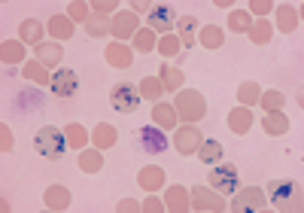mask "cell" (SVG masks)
I'll use <instances>...</instances> for the list:
<instances>
[{
  "label": "cell",
  "instance_id": "1",
  "mask_svg": "<svg viewBox=\"0 0 304 213\" xmlns=\"http://www.w3.org/2000/svg\"><path fill=\"white\" fill-rule=\"evenodd\" d=\"M33 146H37V153H40V156H46V159H61V156H64V149H67V137H64V131H58V128L46 125V128H40V131H37Z\"/></svg>",
  "mask_w": 304,
  "mask_h": 213
},
{
  "label": "cell",
  "instance_id": "2",
  "mask_svg": "<svg viewBox=\"0 0 304 213\" xmlns=\"http://www.w3.org/2000/svg\"><path fill=\"white\" fill-rule=\"evenodd\" d=\"M271 201L280 210H301V186L292 183V180L271 183Z\"/></svg>",
  "mask_w": 304,
  "mask_h": 213
},
{
  "label": "cell",
  "instance_id": "3",
  "mask_svg": "<svg viewBox=\"0 0 304 213\" xmlns=\"http://www.w3.org/2000/svg\"><path fill=\"white\" fill-rule=\"evenodd\" d=\"M110 104H113V110H119V113H134V110L140 107V92L131 88L128 82H119V85H113V92H110Z\"/></svg>",
  "mask_w": 304,
  "mask_h": 213
},
{
  "label": "cell",
  "instance_id": "4",
  "mask_svg": "<svg viewBox=\"0 0 304 213\" xmlns=\"http://www.w3.org/2000/svg\"><path fill=\"white\" fill-rule=\"evenodd\" d=\"M207 180H210V186L216 192H225V195L238 192V171H234V165H216Z\"/></svg>",
  "mask_w": 304,
  "mask_h": 213
},
{
  "label": "cell",
  "instance_id": "5",
  "mask_svg": "<svg viewBox=\"0 0 304 213\" xmlns=\"http://www.w3.org/2000/svg\"><path fill=\"white\" fill-rule=\"evenodd\" d=\"M49 85H52L55 98H73V95L79 92V76H76L73 70H58Z\"/></svg>",
  "mask_w": 304,
  "mask_h": 213
},
{
  "label": "cell",
  "instance_id": "6",
  "mask_svg": "<svg viewBox=\"0 0 304 213\" xmlns=\"http://www.w3.org/2000/svg\"><path fill=\"white\" fill-rule=\"evenodd\" d=\"M140 146H143L146 153H155V156H158V153L167 149V137H164V131L146 125V128H140Z\"/></svg>",
  "mask_w": 304,
  "mask_h": 213
},
{
  "label": "cell",
  "instance_id": "7",
  "mask_svg": "<svg viewBox=\"0 0 304 213\" xmlns=\"http://www.w3.org/2000/svg\"><path fill=\"white\" fill-rule=\"evenodd\" d=\"M149 24L158 31V34H167L171 27H174V9L171 6H152V12H149Z\"/></svg>",
  "mask_w": 304,
  "mask_h": 213
},
{
  "label": "cell",
  "instance_id": "8",
  "mask_svg": "<svg viewBox=\"0 0 304 213\" xmlns=\"http://www.w3.org/2000/svg\"><path fill=\"white\" fill-rule=\"evenodd\" d=\"M262 207H265V198L259 189H244L234 198V210H262Z\"/></svg>",
  "mask_w": 304,
  "mask_h": 213
},
{
  "label": "cell",
  "instance_id": "9",
  "mask_svg": "<svg viewBox=\"0 0 304 213\" xmlns=\"http://www.w3.org/2000/svg\"><path fill=\"white\" fill-rule=\"evenodd\" d=\"M180 107H183V116H186V119L204 116V98H198V95H192V92L180 98Z\"/></svg>",
  "mask_w": 304,
  "mask_h": 213
},
{
  "label": "cell",
  "instance_id": "10",
  "mask_svg": "<svg viewBox=\"0 0 304 213\" xmlns=\"http://www.w3.org/2000/svg\"><path fill=\"white\" fill-rule=\"evenodd\" d=\"M192 201H195L192 207H198V210H222V207H225L219 198H213V195L204 192V189H195V192H192Z\"/></svg>",
  "mask_w": 304,
  "mask_h": 213
},
{
  "label": "cell",
  "instance_id": "11",
  "mask_svg": "<svg viewBox=\"0 0 304 213\" xmlns=\"http://www.w3.org/2000/svg\"><path fill=\"white\" fill-rule=\"evenodd\" d=\"M177 31H180V43H183V46H192V43H195L198 21H195L192 15H186V18H180V21H177Z\"/></svg>",
  "mask_w": 304,
  "mask_h": 213
},
{
  "label": "cell",
  "instance_id": "12",
  "mask_svg": "<svg viewBox=\"0 0 304 213\" xmlns=\"http://www.w3.org/2000/svg\"><path fill=\"white\" fill-rule=\"evenodd\" d=\"M161 183H164V174H161L158 168H143V171H140V186H143V189L152 192V189H158Z\"/></svg>",
  "mask_w": 304,
  "mask_h": 213
},
{
  "label": "cell",
  "instance_id": "13",
  "mask_svg": "<svg viewBox=\"0 0 304 213\" xmlns=\"http://www.w3.org/2000/svg\"><path fill=\"white\" fill-rule=\"evenodd\" d=\"M219 156H222L219 140H207V143L198 146V159H201V162H219Z\"/></svg>",
  "mask_w": 304,
  "mask_h": 213
},
{
  "label": "cell",
  "instance_id": "14",
  "mask_svg": "<svg viewBox=\"0 0 304 213\" xmlns=\"http://www.w3.org/2000/svg\"><path fill=\"white\" fill-rule=\"evenodd\" d=\"M46 204H49L52 210H64V207H67V192H64V189H49V192H46Z\"/></svg>",
  "mask_w": 304,
  "mask_h": 213
},
{
  "label": "cell",
  "instance_id": "15",
  "mask_svg": "<svg viewBox=\"0 0 304 213\" xmlns=\"http://www.w3.org/2000/svg\"><path fill=\"white\" fill-rule=\"evenodd\" d=\"M134 27H137V18H134V15H119V18H116V37L125 40Z\"/></svg>",
  "mask_w": 304,
  "mask_h": 213
},
{
  "label": "cell",
  "instance_id": "16",
  "mask_svg": "<svg viewBox=\"0 0 304 213\" xmlns=\"http://www.w3.org/2000/svg\"><path fill=\"white\" fill-rule=\"evenodd\" d=\"M64 131H67L64 137H67V143H70V146H82V143H85V128H82V125H76V122H73V125H67Z\"/></svg>",
  "mask_w": 304,
  "mask_h": 213
},
{
  "label": "cell",
  "instance_id": "17",
  "mask_svg": "<svg viewBox=\"0 0 304 213\" xmlns=\"http://www.w3.org/2000/svg\"><path fill=\"white\" fill-rule=\"evenodd\" d=\"M40 31H43L40 21H33V18L24 21V24H21V40H24V43H37V40H40Z\"/></svg>",
  "mask_w": 304,
  "mask_h": 213
},
{
  "label": "cell",
  "instance_id": "18",
  "mask_svg": "<svg viewBox=\"0 0 304 213\" xmlns=\"http://www.w3.org/2000/svg\"><path fill=\"white\" fill-rule=\"evenodd\" d=\"M161 79H164V88H180V82H183V73L180 70H174V67H164L161 70Z\"/></svg>",
  "mask_w": 304,
  "mask_h": 213
},
{
  "label": "cell",
  "instance_id": "19",
  "mask_svg": "<svg viewBox=\"0 0 304 213\" xmlns=\"http://www.w3.org/2000/svg\"><path fill=\"white\" fill-rule=\"evenodd\" d=\"M167 207H174V210L189 207V204H186V192H183V189H171V192H167Z\"/></svg>",
  "mask_w": 304,
  "mask_h": 213
},
{
  "label": "cell",
  "instance_id": "20",
  "mask_svg": "<svg viewBox=\"0 0 304 213\" xmlns=\"http://www.w3.org/2000/svg\"><path fill=\"white\" fill-rule=\"evenodd\" d=\"M110 61H113L116 67H128V64H131V55H128L125 49H119V46H113V49H110Z\"/></svg>",
  "mask_w": 304,
  "mask_h": 213
},
{
  "label": "cell",
  "instance_id": "21",
  "mask_svg": "<svg viewBox=\"0 0 304 213\" xmlns=\"http://www.w3.org/2000/svg\"><path fill=\"white\" fill-rule=\"evenodd\" d=\"M40 58H43L46 64L58 61V58H61V46H40Z\"/></svg>",
  "mask_w": 304,
  "mask_h": 213
},
{
  "label": "cell",
  "instance_id": "22",
  "mask_svg": "<svg viewBox=\"0 0 304 213\" xmlns=\"http://www.w3.org/2000/svg\"><path fill=\"white\" fill-rule=\"evenodd\" d=\"M265 128H268V134H283L286 119H283V116H277V119H274V116H268V119H265Z\"/></svg>",
  "mask_w": 304,
  "mask_h": 213
},
{
  "label": "cell",
  "instance_id": "23",
  "mask_svg": "<svg viewBox=\"0 0 304 213\" xmlns=\"http://www.w3.org/2000/svg\"><path fill=\"white\" fill-rule=\"evenodd\" d=\"M94 140L104 146V143H113L116 140V134H113V125H97V134H94Z\"/></svg>",
  "mask_w": 304,
  "mask_h": 213
},
{
  "label": "cell",
  "instance_id": "24",
  "mask_svg": "<svg viewBox=\"0 0 304 213\" xmlns=\"http://www.w3.org/2000/svg\"><path fill=\"white\" fill-rule=\"evenodd\" d=\"M158 82H161V79H152V76L143 79V95H146V98H158V95H161V85H158Z\"/></svg>",
  "mask_w": 304,
  "mask_h": 213
},
{
  "label": "cell",
  "instance_id": "25",
  "mask_svg": "<svg viewBox=\"0 0 304 213\" xmlns=\"http://www.w3.org/2000/svg\"><path fill=\"white\" fill-rule=\"evenodd\" d=\"M250 122H253V119H250L247 113H234V116H231V125H234V131H238V134H244Z\"/></svg>",
  "mask_w": 304,
  "mask_h": 213
},
{
  "label": "cell",
  "instance_id": "26",
  "mask_svg": "<svg viewBox=\"0 0 304 213\" xmlns=\"http://www.w3.org/2000/svg\"><path fill=\"white\" fill-rule=\"evenodd\" d=\"M192 143H195V131H192V128H183V137H180V149H183V153H192Z\"/></svg>",
  "mask_w": 304,
  "mask_h": 213
},
{
  "label": "cell",
  "instance_id": "27",
  "mask_svg": "<svg viewBox=\"0 0 304 213\" xmlns=\"http://www.w3.org/2000/svg\"><path fill=\"white\" fill-rule=\"evenodd\" d=\"M268 34H271V27L262 21V24H256V31H253V40H256V43H265V40H268Z\"/></svg>",
  "mask_w": 304,
  "mask_h": 213
},
{
  "label": "cell",
  "instance_id": "28",
  "mask_svg": "<svg viewBox=\"0 0 304 213\" xmlns=\"http://www.w3.org/2000/svg\"><path fill=\"white\" fill-rule=\"evenodd\" d=\"M201 34H204V43H207V46H216V43H219V27H204Z\"/></svg>",
  "mask_w": 304,
  "mask_h": 213
},
{
  "label": "cell",
  "instance_id": "29",
  "mask_svg": "<svg viewBox=\"0 0 304 213\" xmlns=\"http://www.w3.org/2000/svg\"><path fill=\"white\" fill-rule=\"evenodd\" d=\"M52 31H58V37H70V27L64 18H52Z\"/></svg>",
  "mask_w": 304,
  "mask_h": 213
},
{
  "label": "cell",
  "instance_id": "30",
  "mask_svg": "<svg viewBox=\"0 0 304 213\" xmlns=\"http://www.w3.org/2000/svg\"><path fill=\"white\" fill-rule=\"evenodd\" d=\"M265 104H268V110H280L283 95H277V92H274V95H268V98H265Z\"/></svg>",
  "mask_w": 304,
  "mask_h": 213
},
{
  "label": "cell",
  "instance_id": "31",
  "mask_svg": "<svg viewBox=\"0 0 304 213\" xmlns=\"http://www.w3.org/2000/svg\"><path fill=\"white\" fill-rule=\"evenodd\" d=\"M70 15H73V18H79V21H82V18H85V15H88V12H85V6H82V3H73V6H70Z\"/></svg>",
  "mask_w": 304,
  "mask_h": 213
},
{
  "label": "cell",
  "instance_id": "32",
  "mask_svg": "<svg viewBox=\"0 0 304 213\" xmlns=\"http://www.w3.org/2000/svg\"><path fill=\"white\" fill-rule=\"evenodd\" d=\"M3 61H18V49L15 46H3Z\"/></svg>",
  "mask_w": 304,
  "mask_h": 213
},
{
  "label": "cell",
  "instance_id": "33",
  "mask_svg": "<svg viewBox=\"0 0 304 213\" xmlns=\"http://www.w3.org/2000/svg\"><path fill=\"white\" fill-rule=\"evenodd\" d=\"M231 27H247V15H244V12H234V15H231Z\"/></svg>",
  "mask_w": 304,
  "mask_h": 213
},
{
  "label": "cell",
  "instance_id": "34",
  "mask_svg": "<svg viewBox=\"0 0 304 213\" xmlns=\"http://www.w3.org/2000/svg\"><path fill=\"white\" fill-rule=\"evenodd\" d=\"M137 46H140V49H149V46H152V40H149V31H143V34L137 37Z\"/></svg>",
  "mask_w": 304,
  "mask_h": 213
},
{
  "label": "cell",
  "instance_id": "35",
  "mask_svg": "<svg viewBox=\"0 0 304 213\" xmlns=\"http://www.w3.org/2000/svg\"><path fill=\"white\" fill-rule=\"evenodd\" d=\"M241 98H244V101H253V98H256V85H244V88H241Z\"/></svg>",
  "mask_w": 304,
  "mask_h": 213
},
{
  "label": "cell",
  "instance_id": "36",
  "mask_svg": "<svg viewBox=\"0 0 304 213\" xmlns=\"http://www.w3.org/2000/svg\"><path fill=\"white\" fill-rule=\"evenodd\" d=\"M283 24H286V27L292 24V6H283Z\"/></svg>",
  "mask_w": 304,
  "mask_h": 213
},
{
  "label": "cell",
  "instance_id": "37",
  "mask_svg": "<svg viewBox=\"0 0 304 213\" xmlns=\"http://www.w3.org/2000/svg\"><path fill=\"white\" fill-rule=\"evenodd\" d=\"M24 76H27V79H30V76H37V79H40V76H43V70H40V67H24Z\"/></svg>",
  "mask_w": 304,
  "mask_h": 213
},
{
  "label": "cell",
  "instance_id": "38",
  "mask_svg": "<svg viewBox=\"0 0 304 213\" xmlns=\"http://www.w3.org/2000/svg\"><path fill=\"white\" fill-rule=\"evenodd\" d=\"M177 46H180V43H177V40H167V43H164V46H161V49H164V52H177Z\"/></svg>",
  "mask_w": 304,
  "mask_h": 213
},
{
  "label": "cell",
  "instance_id": "39",
  "mask_svg": "<svg viewBox=\"0 0 304 213\" xmlns=\"http://www.w3.org/2000/svg\"><path fill=\"white\" fill-rule=\"evenodd\" d=\"M134 207H137V204H134V201H131V198H128V201H122V204H119V210H134Z\"/></svg>",
  "mask_w": 304,
  "mask_h": 213
},
{
  "label": "cell",
  "instance_id": "40",
  "mask_svg": "<svg viewBox=\"0 0 304 213\" xmlns=\"http://www.w3.org/2000/svg\"><path fill=\"white\" fill-rule=\"evenodd\" d=\"M158 207H161V201H155V198L146 201V210H158Z\"/></svg>",
  "mask_w": 304,
  "mask_h": 213
},
{
  "label": "cell",
  "instance_id": "41",
  "mask_svg": "<svg viewBox=\"0 0 304 213\" xmlns=\"http://www.w3.org/2000/svg\"><path fill=\"white\" fill-rule=\"evenodd\" d=\"M9 143H12V137H9V128H3V146L9 149Z\"/></svg>",
  "mask_w": 304,
  "mask_h": 213
}]
</instances>
